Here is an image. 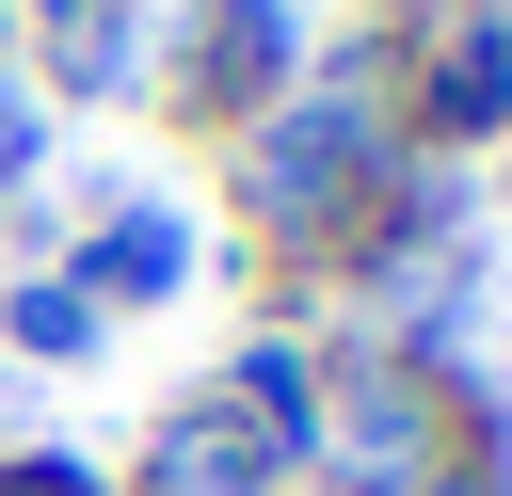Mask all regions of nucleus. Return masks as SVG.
Masks as SVG:
<instances>
[{
  "label": "nucleus",
  "instance_id": "obj_1",
  "mask_svg": "<svg viewBox=\"0 0 512 496\" xmlns=\"http://www.w3.org/2000/svg\"><path fill=\"white\" fill-rule=\"evenodd\" d=\"M96 288H176V224H112L96 240Z\"/></svg>",
  "mask_w": 512,
  "mask_h": 496
}]
</instances>
